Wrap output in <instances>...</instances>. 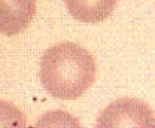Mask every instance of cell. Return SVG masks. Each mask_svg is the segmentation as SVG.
Masks as SVG:
<instances>
[{"instance_id": "cell-3", "label": "cell", "mask_w": 155, "mask_h": 128, "mask_svg": "<svg viewBox=\"0 0 155 128\" xmlns=\"http://www.w3.org/2000/svg\"><path fill=\"white\" fill-rule=\"evenodd\" d=\"M35 14V0H0V34H19L28 27Z\"/></svg>"}, {"instance_id": "cell-4", "label": "cell", "mask_w": 155, "mask_h": 128, "mask_svg": "<svg viewBox=\"0 0 155 128\" xmlns=\"http://www.w3.org/2000/svg\"><path fill=\"white\" fill-rule=\"evenodd\" d=\"M118 0H64L69 14L81 22H100L115 9Z\"/></svg>"}, {"instance_id": "cell-5", "label": "cell", "mask_w": 155, "mask_h": 128, "mask_svg": "<svg viewBox=\"0 0 155 128\" xmlns=\"http://www.w3.org/2000/svg\"><path fill=\"white\" fill-rule=\"evenodd\" d=\"M0 127H25V116L11 103L0 100Z\"/></svg>"}, {"instance_id": "cell-1", "label": "cell", "mask_w": 155, "mask_h": 128, "mask_svg": "<svg viewBox=\"0 0 155 128\" xmlns=\"http://www.w3.org/2000/svg\"><path fill=\"white\" fill-rule=\"evenodd\" d=\"M40 82L52 97L75 100L96 79V61L85 48L61 42L45 51L40 60Z\"/></svg>"}, {"instance_id": "cell-2", "label": "cell", "mask_w": 155, "mask_h": 128, "mask_svg": "<svg viewBox=\"0 0 155 128\" xmlns=\"http://www.w3.org/2000/svg\"><path fill=\"white\" fill-rule=\"evenodd\" d=\"M96 125L98 128H155V115L148 104L137 98H119L110 103L97 116Z\"/></svg>"}]
</instances>
